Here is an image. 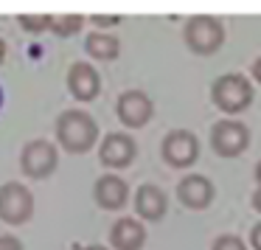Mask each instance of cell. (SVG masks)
Instances as JSON below:
<instances>
[{"mask_svg": "<svg viewBox=\"0 0 261 250\" xmlns=\"http://www.w3.org/2000/svg\"><path fill=\"white\" fill-rule=\"evenodd\" d=\"M253 85L244 73H225L214 82L211 87V98L214 104L227 115H236V113H244V110L253 104Z\"/></svg>", "mask_w": 261, "mask_h": 250, "instance_id": "obj_2", "label": "cell"}, {"mask_svg": "<svg viewBox=\"0 0 261 250\" xmlns=\"http://www.w3.org/2000/svg\"><path fill=\"white\" fill-rule=\"evenodd\" d=\"M85 51L90 54L93 59H98V62H110V59L118 57L121 42L115 40L113 34H104V31H93V34L85 40Z\"/></svg>", "mask_w": 261, "mask_h": 250, "instance_id": "obj_15", "label": "cell"}, {"mask_svg": "<svg viewBox=\"0 0 261 250\" xmlns=\"http://www.w3.org/2000/svg\"><path fill=\"white\" fill-rule=\"evenodd\" d=\"M68 90L76 102H93L101 93V76L90 62H76L68 70Z\"/></svg>", "mask_w": 261, "mask_h": 250, "instance_id": "obj_11", "label": "cell"}, {"mask_svg": "<svg viewBox=\"0 0 261 250\" xmlns=\"http://www.w3.org/2000/svg\"><path fill=\"white\" fill-rule=\"evenodd\" d=\"M57 166H59V152L45 138L29 141L23 146V152H20V169H23V174L29 180H45V177H51L57 171Z\"/></svg>", "mask_w": 261, "mask_h": 250, "instance_id": "obj_4", "label": "cell"}, {"mask_svg": "<svg viewBox=\"0 0 261 250\" xmlns=\"http://www.w3.org/2000/svg\"><path fill=\"white\" fill-rule=\"evenodd\" d=\"M57 141L65 152L85 155L98 141V124L85 110H65L57 118Z\"/></svg>", "mask_w": 261, "mask_h": 250, "instance_id": "obj_1", "label": "cell"}, {"mask_svg": "<svg viewBox=\"0 0 261 250\" xmlns=\"http://www.w3.org/2000/svg\"><path fill=\"white\" fill-rule=\"evenodd\" d=\"M0 250H23V242L17 236H12V233H3L0 236Z\"/></svg>", "mask_w": 261, "mask_h": 250, "instance_id": "obj_19", "label": "cell"}, {"mask_svg": "<svg viewBox=\"0 0 261 250\" xmlns=\"http://www.w3.org/2000/svg\"><path fill=\"white\" fill-rule=\"evenodd\" d=\"M135 155L138 146L132 141V135H126V132H110V135H104L101 146H98V160L107 169H126L135 160Z\"/></svg>", "mask_w": 261, "mask_h": 250, "instance_id": "obj_9", "label": "cell"}, {"mask_svg": "<svg viewBox=\"0 0 261 250\" xmlns=\"http://www.w3.org/2000/svg\"><path fill=\"white\" fill-rule=\"evenodd\" d=\"M214 183L202 174H186L180 183H177V199H180L186 208L191 211H202L214 203Z\"/></svg>", "mask_w": 261, "mask_h": 250, "instance_id": "obj_10", "label": "cell"}, {"mask_svg": "<svg viewBox=\"0 0 261 250\" xmlns=\"http://www.w3.org/2000/svg\"><path fill=\"white\" fill-rule=\"evenodd\" d=\"M255 180H258V186H261V160H258V166H255Z\"/></svg>", "mask_w": 261, "mask_h": 250, "instance_id": "obj_26", "label": "cell"}, {"mask_svg": "<svg viewBox=\"0 0 261 250\" xmlns=\"http://www.w3.org/2000/svg\"><path fill=\"white\" fill-rule=\"evenodd\" d=\"M250 247H253V250H261V222H255L253 231H250Z\"/></svg>", "mask_w": 261, "mask_h": 250, "instance_id": "obj_21", "label": "cell"}, {"mask_svg": "<svg viewBox=\"0 0 261 250\" xmlns=\"http://www.w3.org/2000/svg\"><path fill=\"white\" fill-rule=\"evenodd\" d=\"M3 59H6V42L0 40V62H3Z\"/></svg>", "mask_w": 261, "mask_h": 250, "instance_id": "obj_25", "label": "cell"}, {"mask_svg": "<svg viewBox=\"0 0 261 250\" xmlns=\"http://www.w3.org/2000/svg\"><path fill=\"white\" fill-rule=\"evenodd\" d=\"M34 216V197L23 183L0 186V219L9 225H25Z\"/></svg>", "mask_w": 261, "mask_h": 250, "instance_id": "obj_6", "label": "cell"}, {"mask_svg": "<svg viewBox=\"0 0 261 250\" xmlns=\"http://www.w3.org/2000/svg\"><path fill=\"white\" fill-rule=\"evenodd\" d=\"M146 242V228L135 216H121L110 228V244L115 250H141Z\"/></svg>", "mask_w": 261, "mask_h": 250, "instance_id": "obj_14", "label": "cell"}, {"mask_svg": "<svg viewBox=\"0 0 261 250\" xmlns=\"http://www.w3.org/2000/svg\"><path fill=\"white\" fill-rule=\"evenodd\" d=\"M250 76H253V79H255V82H258V85H261V57H258V59H255V62H253V68H250Z\"/></svg>", "mask_w": 261, "mask_h": 250, "instance_id": "obj_22", "label": "cell"}, {"mask_svg": "<svg viewBox=\"0 0 261 250\" xmlns=\"http://www.w3.org/2000/svg\"><path fill=\"white\" fill-rule=\"evenodd\" d=\"M79 250H107V247H101V244H85V247H79Z\"/></svg>", "mask_w": 261, "mask_h": 250, "instance_id": "obj_24", "label": "cell"}, {"mask_svg": "<svg viewBox=\"0 0 261 250\" xmlns=\"http://www.w3.org/2000/svg\"><path fill=\"white\" fill-rule=\"evenodd\" d=\"M182 37H186L188 51L199 54V57H208V54L219 51V45L225 42V26H222L216 17L199 14V17H191L186 23Z\"/></svg>", "mask_w": 261, "mask_h": 250, "instance_id": "obj_3", "label": "cell"}, {"mask_svg": "<svg viewBox=\"0 0 261 250\" xmlns=\"http://www.w3.org/2000/svg\"><path fill=\"white\" fill-rule=\"evenodd\" d=\"M211 250H247V244H244L239 236H233V233H222V236L214 239Z\"/></svg>", "mask_w": 261, "mask_h": 250, "instance_id": "obj_18", "label": "cell"}, {"mask_svg": "<svg viewBox=\"0 0 261 250\" xmlns=\"http://www.w3.org/2000/svg\"><path fill=\"white\" fill-rule=\"evenodd\" d=\"M135 214L141 216L143 222H158L166 216V211H169V197H166V191L160 186H154V183H143L141 188L135 191Z\"/></svg>", "mask_w": 261, "mask_h": 250, "instance_id": "obj_12", "label": "cell"}, {"mask_svg": "<svg viewBox=\"0 0 261 250\" xmlns=\"http://www.w3.org/2000/svg\"><path fill=\"white\" fill-rule=\"evenodd\" d=\"M0 107H3V90H0Z\"/></svg>", "mask_w": 261, "mask_h": 250, "instance_id": "obj_27", "label": "cell"}, {"mask_svg": "<svg viewBox=\"0 0 261 250\" xmlns=\"http://www.w3.org/2000/svg\"><path fill=\"white\" fill-rule=\"evenodd\" d=\"M247 146H250V130L242 121L219 118L211 127V149L219 158H239Z\"/></svg>", "mask_w": 261, "mask_h": 250, "instance_id": "obj_5", "label": "cell"}, {"mask_svg": "<svg viewBox=\"0 0 261 250\" xmlns=\"http://www.w3.org/2000/svg\"><path fill=\"white\" fill-rule=\"evenodd\" d=\"M82 23H85V17H82V14H62V17H54L51 31H54V34L68 37V34H76V31L82 29Z\"/></svg>", "mask_w": 261, "mask_h": 250, "instance_id": "obj_16", "label": "cell"}, {"mask_svg": "<svg viewBox=\"0 0 261 250\" xmlns=\"http://www.w3.org/2000/svg\"><path fill=\"white\" fill-rule=\"evenodd\" d=\"M93 199L104 211H121L126 205V199H129V186L118 174H104L93 186Z\"/></svg>", "mask_w": 261, "mask_h": 250, "instance_id": "obj_13", "label": "cell"}, {"mask_svg": "<svg viewBox=\"0 0 261 250\" xmlns=\"http://www.w3.org/2000/svg\"><path fill=\"white\" fill-rule=\"evenodd\" d=\"M160 152H163V160L169 166H174V169H188V166H194L199 158V141H197V135L188 132V130H171L169 135L163 138Z\"/></svg>", "mask_w": 261, "mask_h": 250, "instance_id": "obj_7", "label": "cell"}, {"mask_svg": "<svg viewBox=\"0 0 261 250\" xmlns=\"http://www.w3.org/2000/svg\"><path fill=\"white\" fill-rule=\"evenodd\" d=\"M152 113H154V104L143 90H124L118 96V102H115V115L129 130H138V127L149 124Z\"/></svg>", "mask_w": 261, "mask_h": 250, "instance_id": "obj_8", "label": "cell"}, {"mask_svg": "<svg viewBox=\"0 0 261 250\" xmlns=\"http://www.w3.org/2000/svg\"><path fill=\"white\" fill-rule=\"evenodd\" d=\"M93 23H96L98 29H110V26H118L121 17H118V14H113V17H98V14H96V17H93Z\"/></svg>", "mask_w": 261, "mask_h": 250, "instance_id": "obj_20", "label": "cell"}, {"mask_svg": "<svg viewBox=\"0 0 261 250\" xmlns=\"http://www.w3.org/2000/svg\"><path fill=\"white\" fill-rule=\"evenodd\" d=\"M253 208H255V211H258V214H261V186H258V188H255V191H253Z\"/></svg>", "mask_w": 261, "mask_h": 250, "instance_id": "obj_23", "label": "cell"}, {"mask_svg": "<svg viewBox=\"0 0 261 250\" xmlns=\"http://www.w3.org/2000/svg\"><path fill=\"white\" fill-rule=\"evenodd\" d=\"M17 23L23 26L25 31H45V29H51L54 14H34V17H29V14H17Z\"/></svg>", "mask_w": 261, "mask_h": 250, "instance_id": "obj_17", "label": "cell"}]
</instances>
